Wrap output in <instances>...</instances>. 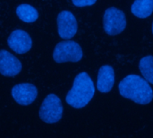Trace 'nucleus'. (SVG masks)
Instances as JSON below:
<instances>
[{
  "instance_id": "obj_1",
  "label": "nucleus",
  "mask_w": 153,
  "mask_h": 138,
  "mask_svg": "<svg viewBox=\"0 0 153 138\" xmlns=\"http://www.w3.org/2000/svg\"><path fill=\"white\" fill-rule=\"evenodd\" d=\"M120 94L138 104H148L152 101L153 91L148 82L136 75L125 77L118 85Z\"/></svg>"
},
{
  "instance_id": "obj_2",
  "label": "nucleus",
  "mask_w": 153,
  "mask_h": 138,
  "mask_svg": "<svg viewBox=\"0 0 153 138\" xmlns=\"http://www.w3.org/2000/svg\"><path fill=\"white\" fill-rule=\"evenodd\" d=\"M95 94V86L92 79L85 73H80L74 81L71 90L67 92L65 101L75 109L84 108L92 100Z\"/></svg>"
},
{
  "instance_id": "obj_3",
  "label": "nucleus",
  "mask_w": 153,
  "mask_h": 138,
  "mask_svg": "<svg viewBox=\"0 0 153 138\" xmlns=\"http://www.w3.org/2000/svg\"><path fill=\"white\" fill-rule=\"evenodd\" d=\"M82 57V48L77 42L73 40L57 43L53 52V58L56 63L78 62Z\"/></svg>"
},
{
  "instance_id": "obj_4",
  "label": "nucleus",
  "mask_w": 153,
  "mask_h": 138,
  "mask_svg": "<svg viewBox=\"0 0 153 138\" xmlns=\"http://www.w3.org/2000/svg\"><path fill=\"white\" fill-rule=\"evenodd\" d=\"M63 116V105L59 97L54 93L48 94L39 109V118L48 124L56 123Z\"/></svg>"
},
{
  "instance_id": "obj_5",
  "label": "nucleus",
  "mask_w": 153,
  "mask_h": 138,
  "mask_svg": "<svg viewBox=\"0 0 153 138\" xmlns=\"http://www.w3.org/2000/svg\"><path fill=\"white\" fill-rule=\"evenodd\" d=\"M103 27L109 35H117L122 32L126 27V18L125 13L115 7L106 10L103 16Z\"/></svg>"
},
{
  "instance_id": "obj_6",
  "label": "nucleus",
  "mask_w": 153,
  "mask_h": 138,
  "mask_svg": "<svg viewBox=\"0 0 153 138\" xmlns=\"http://www.w3.org/2000/svg\"><path fill=\"white\" fill-rule=\"evenodd\" d=\"M58 34L62 39L68 40L77 33V21L75 16L69 11H62L56 17Z\"/></svg>"
},
{
  "instance_id": "obj_7",
  "label": "nucleus",
  "mask_w": 153,
  "mask_h": 138,
  "mask_svg": "<svg viewBox=\"0 0 153 138\" xmlns=\"http://www.w3.org/2000/svg\"><path fill=\"white\" fill-rule=\"evenodd\" d=\"M13 99L21 105L27 106L34 102L38 97V89L32 84H18L12 89Z\"/></svg>"
},
{
  "instance_id": "obj_8",
  "label": "nucleus",
  "mask_w": 153,
  "mask_h": 138,
  "mask_svg": "<svg viewBox=\"0 0 153 138\" xmlns=\"http://www.w3.org/2000/svg\"><path fill=\"white\" fill-rule=\"evenodd\" d=\"M7 44L9 48L17 54L27 53L32 47L30 36L22 30H15L10 34Z\"/></svg>"
},
{
  "instance_id": "obj_9",
  "label": "nucleus",
  "mask_w": 153,
  "mask_h": 138,
  "mask_svg": "<svg viewBox=\"0 0 153 138\" xmlns=\"http://www.w3.org/2000/svg\"><path fill=\"white\" fill-rule=\"evenodd\" d=\"M22 68L21 61L7 50H0V74L4 76L17 75Z\"/></svg>"
},
{
  "instance_id": "obj_10",
  "label": "nucleus",
  "mask_w": 153,
  "mask_h": 138,
  "mask_svg": "<svg viewBox=\"0 0 153 138\" xmlns=\"http://www.w3.org/2000/svg\"><path fill=\"white\" fill-rule=\"evenodd\" d=\"M115 83V72L112 66H103L100 68L97 79V88L100 92L107 93L111 91Z\"/></svg>"
},
{
  "instance_id": "obj_11",
  "label": "nucleus",
  "mask_w": 153,
  "mask_h": 138,
  "mask_svg": "<svg viewBox=\"0 0 153 138\" xmlns=\"http://www.w3.org/2000/svg\"><path fill=\"white\" fill-rule=\"evenodd\" d=\"M16 14L20 20L26 23H31L38 20L39 12L37 9L28 4H21L16 7Z\"/></svg>"
},
{
  "instance_id": "obj_12",
  "label": "nucleus",
  "mask_w": 153,
  "mask_h": 138,
  "mask_svg": "<svg viewBox=\"0 0 153 138\" xmlns=\"http://www.w3.org/2000/svg\"><path fill=\"white\" fill-rule=\"evenodd\" d=\"M131 11L138 18H147L153 12V0H135Z\"/></svg>"
},
{
  "instance_id": "obj_13",
  "label": "nucleus",
  "mask_w": 153,
  "mask_h": 138,
  "mask_svg": "<svg viewBox=\"0 0 153 138\" xmlns=\"http://www.w3.org/2000/svg\"><path fill=\"white\" fill-rule=\"evenodd\" d=\"M139 69L145 80L153 84V57H143L139 63Z\"/></svg>"
},
{
  "instance_id": "obj_14",
  "label": "nucleus",
  "mask_w": 153,
  "mask_h": 138,
  "mask_svg": "<svg viewBox=\"0 0 153 138\" xmlns=\"http://www.w3.org/2000/svg\"><path fill=\"white\" fill-rule=\"evenodd\" d=\"M97 0H72L73 4L77 7H85L91 6L96 3Z\"/></svg>"
},
{
  "instance_id": "obj_15",
  "label": "nucleus",
  "mask_w": 153,
  "mask_h": 138,
  "mask_svg": "<svg viewBox=\"0 0 153 138\" xmlns=\"http://www.w3.org/2000/svg\"><path fill=\"white\" fill-rule=\"evenodd\" d=\"M152 33H153V22H152Z\"/></svg>"
}]
</instances>
